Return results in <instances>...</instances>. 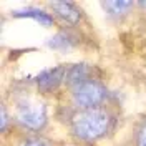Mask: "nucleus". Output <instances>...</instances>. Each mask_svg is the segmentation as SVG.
Segmentation results:
<instances>
[{
  "label": "nucleus",
  "instance_id": "nucleus-5",
  "mask_svg": "<svg viewBox=\"0 0 146 146\" xmlns=\"http://www.w3.org/2000/svg\"><path fill=\"white\" fill-rule=\"evenodd\" d=\"M100 70L93 65H88V63H75L68 68L66 72V80L65 83L73 88L76 85H82V83H86V82H91V80H100Z\"/></svg>",
  "mask_w": 146,
  "mask_h": 146
},
{
  "label": "nucleus",
  "instance_id": "nucleus-10",
  "mask_svg": "<svg viewBox=\"0 0 146 146\" xmlns=\"http://www.w3.org/2000/svg\"><path fill=\"white\" fill-rule=\"evenodd\" d=\"M135 146H146V118L139 121L135 133Z\"/></svg>",
  "mask_w": 146,
  "mask_h": 146
},
{
  "label": "nucleus",
  "instance_id": "nucleus-8",
  "mask_svg": "<svg viewBox=\"0 0 146 146\" xmlns=\"http://www.w3.org/2000/svg\"><path fill=\"white\" fill-rule=\"evenodd\" d=\"M46 45L50 46V48H53V50H58V52H70L73 46L76 45V40H75V36L70 35L68 32H58L56 35H53L50 40H48V43Z\"/></svg>",
  "mask_w": 146,
  "mask_h": 146
},
{
  "label": "nucleus",
  "instance_id": "nucleus-6",
  "mask_svg": "<svg viewBox=\"0 0 146 146\" xmlns=\"http://www.w3.org/2000/svg\"><path fill=\"white\" fill-rule=\"evenodd\" d=\"M50 9L53 10L55 17L62 23H66L68 27H75L82 20V10L73 2H52Z\"/></svg>",
  "mask_w": 146,
  "mask_h": 146
},
{
  "label": "nucleus",
  "instance_id": "nucleus-4",
  "mask_svg": "<svg viewBox=\"0 0 146 146\" xmlns=\"http://www.w3.org/2000/svg\"><path fill=\"white\" fill-rule=\"evenodd\" d=\"M66 72H68V66L65 65H56L53 68H46L42 73H38L35 78V85L36 90L40 93H53L55 90L60 88V85L65 83L66 80Z\"/></svg>",
  "mask_w": 146,
  "mask_h": 146
},
{
  "label": "nucleus",
  "instance_id": "nucleus-2",
  "mask_svg": "<svg viewBox=\"0 0 146 146\" xmlns=\"http://www.w3.org/2000/svg\"><path fill=\"white\" fill-rule=\"evenodd\" d=\"M73 105L78 110H91L101 108V105L108 98V90L100 80H91V82L82 83L70 88Z\"/></svg>",
  "mask_w": 146,
  "mask_h": 146
},
{
  "label": "nucleus",
  "instance_id": "nucleus-12",
  "mask_svg": "<svg viewBox=\"0 0 146 146\" xmlns=\"http://www.w3.org/2000/svg\"><path fill=\"white\" fill-rule=\"evenodd\" d=\"M7 125H9V113H7L5 105H2V110H0V128H2V133H7Z\"/></svg>",
  "mask_w": 146,
  "mask_h": 146
},
{
  "label": "nucleus",
  "instance_id": "nucleus-3",
  "mask_svg": "<svg viewBox=\"0 0 146 146\" xmlns=\"http://www.w3.org/2000/svg\"><path fill=\"white\" fill-rule=\"evenodd\" d=\"M15 119L30 131H40L42 128H45L48 119L45 103L32 98L18 100L15 106Z\"/></svg>",
  "mask_w": 146,
  "mask_h": 146
},
{
  "label": "nucleus",
  "instance_id": "nucleus-1",
  "mask_svg": "<svg viewBox=\"0 0 146 146\" xmlns=\"http://www.w3.org/2000/svg\"><path fill=\"white\" fill-rule=\"evenodd\" d=\"M111 126L113 116L105 108L78 110L70 118V131L82 143H93L105 138Z\"/></svg>",
  "mask_w": 146,
  "mask_h": 146
},
{
  "label": "nucleus",
  "instance_id": "nucleus-9",
  "mask_svg": "<svg viewBox=\"0 0 146 146\" xmlns=\"http://www.w3.org/2000/svg\"><path fill=\"white\" fill-rule=\"evenodd\" d=\"M101 7L106 10V13L110 17L121 18L133 9V2H103Z\"/></svg>",
  "mask_w": 146,
  "mask_h": 146
},
{
  "label": "nucleus",
  "instance_id": "nucleus-7",
  "mask_svg": "<svg viewBox=\"0 0 146 146\" xmlns=\"http://www.w3.org/2000/svg\"><path fill=\"white\" fill-rule=\"evenodd\" d=\"M12 17L32 18V20L38 22L43 27H53V23H55V18L52 13H48V12H45V10H42V9H33V7H28V9H23V10H13Z\"/></svg>",
  "mask_w": 146,
  "mask_h": 146
},
{
  "label": "nucleus",
  "instance_id": "nucleus-11",
  "mask_svg": "<svg viewBox=\"0 0 146 146\" xmlns=\"http://www.w3.org/2000/svg\"><path fill=\"white\" fill-rule=\"evenodd\" d=\"M17 146H52L46 139L43 138H36V136H28V138H23Z\"/></svg>",
  "mask_w": 146,
  "mask_h": 146
}]
</instances>
